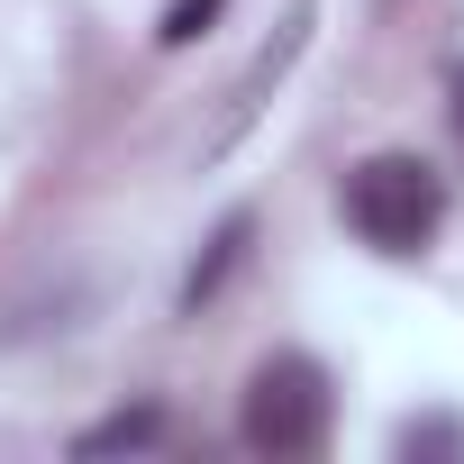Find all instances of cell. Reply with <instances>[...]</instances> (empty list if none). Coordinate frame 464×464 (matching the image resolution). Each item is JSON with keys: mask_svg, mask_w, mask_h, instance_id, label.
<instances>
[{"mask_svg": "<svg viewBox=\"0 0 464 464\" xmlns=\"http://www.w3.org/2000/svg\"><path fill=\"white\" fill-rule=\"evenodd\" d=\"M337 200H346V227L373 256H419L446 227V182H437L428 155H364Z\"/></svg>", "mask_w": 464, "mask_h": 464, "instance_id": "cell-1", "label": "cell"}, {"mask_svg": "<svg viewBox=\"0 0 464 464\" xmlns=\"http://www.w3.org/2000/svg\"><path fill=\"white\" fill-rule=\"evenodd\" d=\"M328 419H337V392L310 355H265L246 373V401H237V437L274 464H301L328 446Z\"/></svg>", "mask_w": 464, "mask_h": 464, "instance_id": "cell-2", "label": "cell"}, {"mask_svg": "<svg viewBox=\"0 0 464 464\" xmlns=\"http://www.w3.org/2000/svg\"><path fill=\"white\" fill-rule=\"evenodd\" d=\"M310 19H319V0H292L283 37H274V46H265V55H256V64L237 73V92H227V119L209 128V155H227V146H237V137H246V128L265 119V92H274V82H283V73L301 64V46H310Z\"/></svg>", "mask_w": 464, "mask_h": 464, "instance_id": "cell-3", "label": "cell"}, {"mask_svg": "<svg viewBox=\"0 0 464 464\" xmlns=\"http://www.w3.org/2000/svg\"><path fill=\"white\" fill-rule=\"evenodd\" d=\"M246 246H256V218H246V209H227V218L209 227V246H200V265L182 274V319H200V310H209V301L227 292V274L246 265Z\"/></svg>", "mask_w": 464, "mask_h": 464, "instance_id": "cell-4", "label": "cell"}, {"mask_svg": "<svg viewBox=\"0 0 464 464\" xmlns=\"http://www.w3.org/2000/svg\"><path fill=\"white\" fill-rule=\"evenodd\" d=\"M146 446H164V410H155V401H137V410H119V419H101V428L73 437L82 464H92V455H146Z\"/></svg>", "mask_w": 464, "mask_h": 464, "instance_id": "cell-5", "label": "cell"}, {"mask_svg": "<svg viewBox=\"0 0 464 464\" xmlns=\"http://www.w3.org/2000/svg\"><path fill=\"white\" fill-rule=\"evenodd\" d=\"M401 455H464V428L455 419H410L401 428Z\"/></svg>", "mask_w": 464, "mask_h": 464, "instance_id": "cell-6", "label": "cell"}, {"mask_svg": "<svg viewBox=\"0 0 464 464\" xmlns=\"http://www.w3.org/2000/svg\"><path fill=\"white\" fill-rule=\"evenodd\" d=\"M218 10H227V0H173V10H164V28H155V37H164V46H191V37H200V28H209Z\"/></svg>", "mask_w": 464, "mask_h": 464, "instance_id": "cell-7", "label": "cell"}, {"mask_svg": "<svg viewBox=\"0 0 464 464\" xmlns=\"http://www.w3.org/2000/svg\"><path fill=\"white\" fill-rule=\"evenodd\" d=\"M446 92H455V128H464V64H455V82H446Z\"/></svg>", "mask_w": 464, "mask_h": 464, "instance_id": "cell-8", "label": "cell"}]
</instances>
